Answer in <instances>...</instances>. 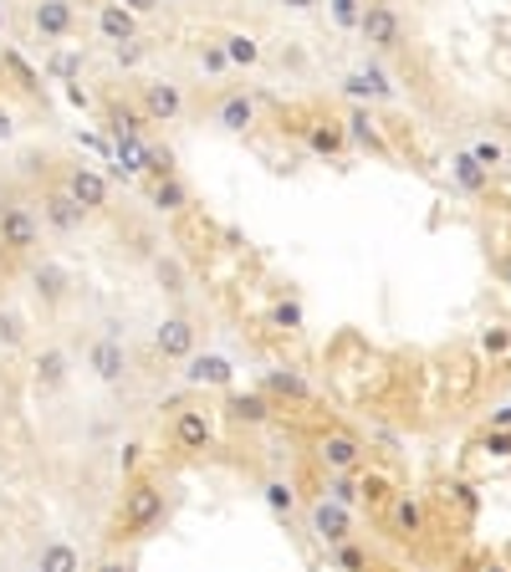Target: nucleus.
I'll return each mask as SVG.
<instances>
[{
	"label": "nucleus",
	"instance_id": "f257e3e1",
	"mask_svg": "<svg viewBox=\"0 0 511 572\" xmlns=\"http://www.w3.org/2000/svg\"><path fill=\"white\" fill-rule=\"evenodd\" d=\"M164 511H170V501H164V490L153 486V481H144V475L128 481L123 501H119V517H113V542H144L149 532H159Z\"/></svg>",
	"mask_w": 511,
	"mask_h": 572
},
{
	"label": "nucleus",
	"instance_id": "f03ea898",
	"mask_svg": "<svg viewBox=\"0 0 511 572\" xmlns=\"http://www.w3.org/2000/svg\"><path fill=\"white\" fill-rule=\"evenodd\" d=\"M26 297L41 318H57V312H67L72 297H77V271L67 261H57V256H32L26 261Z\"/></svg>",
	"mask_w": 511,
	"mask_h": 572
},
{
	"label": "nucleus",
	"instance_id": "7ed1b4c3",
	"mask_svg": "<svg viewBox=\"0 0 511 572\" xmlns=\"http://www.w3.org/2000/svg\"><path fill=\"white\" fill-rule=\"evenodd\" d=\"M41 220L26 200H0V261H16L26 266L36 251H41Z\"/></svg>",
	"mask_w": 511,
	"mask_h": 572
},
{
	"label": "nucleus",
	"instance_id": "20e7f679",
	"mask_svg": "<svg viewBox=\"0 0 511 572\" xmlns=\"http://www.w3.org/2000/svg\"><path fill=\"white\" fill-rule=\"evenodd\" d=\"M170 450L195 460V455L215 450V409L204 405H179L170 420Z\"/></svg>",
	"mask_w": 511,
	"mask_h": 572
},
{
	"label": "nucleus",
	"instance_id": "39448f33",
	"mask_svg": "<svg viewBox=\"0 0 511 572\" xmlns=\"http://www.w3.org/2000/svg\"><path fill=\"white\" fill-rule=\"evenodd\" d=\"M307 532L333 552V547H342V542L358 537V511L353 506H338L333 496H317V501L307 506Z\"/></svg>",
	"mask_w": 511,
	"mask_h": 572
},
{
	"label": "nucleus",
	"instance_id": "423d86ee",
	"mask_svg": "<svg viewBox=\"0 0 511 572\" xmlns=\"http://www.w3.org/2000/svg\"><path fill=\"white\" fill-rule=\"evenodd\" d=\"M87 373L108 388H123L134 378V363H128V343L119 333H98L87 343Z\"/></svg>",
	"mask_w": 511,
	"mask_h": 572
},
{
	"label": "nucleus",
	"instance_id": "0eeeda50",
	"mask_svg": "<svg viewBox=\"0 0 511 572\" xmlns=\"http://www.w3.org/2000/svg\"><path fill=\"white\" fill-rule=\"evenodd\" d=\"M312 460H317L327 475H353V471H363L369 450H363V439L348 435V430H323L317 445H312Z\"/></svg>",
	"mask_w": 511,
	"mask_h": 572
},
{
	"label": "nucleus",
	"instance_id": "6e6552de",
	"mask_svg": "<svg viewBox=\"0 0 511 572\" xmlns=\"http://www.w3.org/2000/svg\"><path fill=\"white\" fill-rule=\"evenodd\" d=\"M57 185L67 189L87 215H108V210H113V185H108V174H98L92 164H67Z\"/></svg>",
	"mask_w": 511,
	"mask_h": 572
},
{
	"label": "nucleus",
	"instance_id": "1a4fd4ad",
	"mask_svg": "<svg viewBox=\"0 0 511 572\" xmlns=\"http://www.w3.org/2000/svg\"><path fill=\"white\" fill-rule=\"evenodd\" d=\"M195 348H200V327H195V318H185V312H164L159 327H153V358H164V363L179 369Z\"/></svg>",
	"mask_w": 511,
	"mask_h": 572
},
{
	"label": "nucleus",
	"instance_id": "9d476101",
	"mask_svg": "<svg viewBox=\"0 0 511 572\" xmlns=\"http://www.w3.org/2000/svg\"><path fill=\"white\" fill-rule=\"evenodd\" d=\"M36 204H41V210H36V220H41V231H47V236H83L87 220H92L62 185L41 189V200H36Z\"/></svg>",
	"mask_w": 511,
	"mask_h": 572
},
{
	"label": "nucleus",
	"instance_id": "9b49d317",
	"mask_svg": "<svg viewBox=\"0 0 511 572\" xmlns=\"http://www.w3.org/2000/svg\"><path fill=\"white\" fill-rule=\"evenodd\" d=\"M185 87L174 83V77H149V83H138V113L144 123H179L185 119Z\"/></svg>",
	"mask_w": 511,
	"mask_h": 572
},
{
	"label": "nucleus",
	"instance_id": "f8f14e48",
	"mask_svg": "<svg viewBox=\"0 0 511 572\" xmlns=\"http://www.w3.org/2000/svg\"><path fill=\"white\" fill-rule=\"evenodd\" d=\"M358 36L374 51H399L404 47V16L394 11L389 0H369L363 16H358Z\"/></svg>",
	"mask_w": 511,
	"mask_h": 572
},
{
	"label": "nucleus",
	"instance_id": "ddd939ff",
	"mask_svg": "<svg viewBox=\"0 0 511 572\" xmlns=\"http://www.w3.org/2000/svg\"><path fill=\"white\" fill-rule=\"evenodd\" d=\"M67 384H72V353L62 343H41L32 358V388L41 399H51V394H62Z\"/></svg>",
	"mask_w": 511,
	"mask_h": 572
},
{
	"label": "nucleus",
	"instance_id": "4468645a",
	"mask_svg": "<svg viewBox=\"0 0 511 572\" xmlns=\"http://www.w3.org/2000/svg\"><path fill=\"white\" fill-rule=\"evenodd\" d=\"M425 501L420 496H409V490H394V501L384 506V532H389L394 542H420L425 537Z\"/></svg>",
	"mask_w": 511,
	"mask_h": 572
},
{
	"label": "nucleus",
	"instance_id": "2eb2a0df",
	"mask_svg": "<svg viewBox=\"0 0 511 572\" xmlns=\"http://www.w3.org/2000/svg\"><path fill=\"white\" fill-rule=\"evenodd\" d=\"M179 378H185L189 388H230L236 384V363L225 353H200V348H195V353L179 363Z\"/></svg>",
	"mask_w": 511,
	"mask_h": 572
},
{
	"label": "nucleus",
	"instance_id": "dca6fc26",
	"mask_svg": "<svg viewBox=\"0 0 511 572\" xmlns=\"http://www.w3.org/2000/svg\"><path fill=\"white\" fill-rule=\"evenodd\" d=\"M32 32L41 41H67L77 32V5L72 0H32Z\"/></svg>",
	"mask_w": 511,
	"mask_h": 572
},
{
	"label": "nucleus",
	"instance_id": "f3484780",
	"mask_svg": "<svg viewBox=\"0 0 511 572\" xmlns=\"http://www.w3.org/2000/svg\"><path fill=\"white\" fill-rule=\"evenodd\" d=\"M256 119H261V108H256L251 92H225L221 102H215V113H210V123L221 128V134H251Z\"/></svg>",
	"mask_w": 511,
	"mask_h": 572
},
{
	"label": "nucleus",
	"instance_id": "a211bd4d",
	"mask_svg": "<svg viewBox=\"0 0 511 572\" xmlns=\"http://www.w3.org/2000/svg\"><path fill=\"white\" fill-rule=\"evenodd\" d=\"M134 36H144V21L134 16V11H123L119 0H102L98 5V41L108 51L123 47V41H134Z\"/></svg>",
	"mask_w": 511,
	"mask_h": 572
},
{
	"label": "nucleus",
	"instance_id": "6ab92c4d",
	"mask_svg": "<svg viewBox=\"0 0 511 572\" xmlns=\"http://www.w3.org/2000/svg\"><path fill=\"white\" fill-rule=\"evenodd\" d=\"M225 414L236 424H266L272 420V394L266 388H246V394L225 388Z\"/></svg>",
	"mask_w": 511,
	"mask_h": 572
},
{
	"label": "nucleus",
	"instance_id": "aec40b11",
	"mask_svg": "<svg viewBox=\"0 0 511 572\" xmlns=\"http://www.w3.org/2000/svg\"><path fill=\"white\" fill-rule=\"evenodd\" d=\"M149 204L159 215H185L189 204H195V189L179 179V174H164V179H153L149 185Z\"/></svg>",
	"mask_w": 511,
	"mask_h": 572
},
{
	"label": "nucleus",
	"instance_id": "412c9836",
	"mask_svg": "<svg viewBox=\"0 0 511 572\" xmlns=\"http://www.w3.org/2000/svg\"><path fill=\"white\" fill-rule=\"evenodd\" d=\"M149 271H153V282H159L164 297H185V291H189V271H185V261H179L174 251H153Z\"/></svg>",
	"mask_w": 511,
	"mask_h": 572
},
{
	"label": "nucleus",
	"instance_id": "4be33fe9",
	"mask_svg": "<svg viewBox=\"0 0 511 572\" xmlns=\"http://www.w3.org/2000/svg\"><path fill=\"white\" fill-rule=\"evenodd\" d=\"M21 348H32V318L21 307L0 302V353H21Z\"/></svg>",
	"mask_w": 511,
	"mask_h": 572
},
{
	"label": "nucleus",
	"instance_id": "5701e85b",
	"mask_svg": "<svg viewBox=\"0 0 511 572\" xmlns=\"http://www.w3.org/2000/svg\"><path fill=\"white\" fill-rule=\"evenodd\" d=\"M342 149H348V134H342V123H333V119L307 123V153H317V159H338Z\"/></svg>",
	"mask_w": 511,
	"mask_h": 572
},
{
	"label": "nucleus",
	"instance_id": "b1692460",
	"mask_svg": "<svg viewBox=\"0 0 511 572\" xmlns=\"http://www.w3.org/2000/svg\"><path fill=\"white\" fill-rule=\"evenodd\" d=\"M221 47H225V57H230V72L261 67V36H256V32H225Z\"/></svg>",
	"mask_w": 511,
	"mask_h": 572
},
{
	"label": "nucleus",
	"instance_id": "393cba45",
	"mask_svg": "<svg viewBox=\"0 0 511 572\" xmlns=\"http://www.w3.org/2000/svg\"><path fill=\"white\" fill-rule=\"evenodd\" d=\"M36 572H83V552H77L72 542L51 537V542H41V552H36Z\"/></svg>",
	"mask_w": 511,
	"mask_h": 572
},
{
	"label": "nucleus",
	"instance_id": "a878e982",
	"mask_svg": "<svg viewBox=\"0 0 511 572\" xmlns=\"http://www.w3.org/2000/svg\"><path fill=\"white\" fill-rule=\"evenodd\" d=\"M195 67L215 83V77H230V57H225V47H221V36H200L195 41Z\"/></svg>",
	"mask_w": 511,
	"mask_h": 572
},
{
	"label": "nucleus",
	"instance_id": "bb28decb",
	"mask_svg": "<svg viewBox=\"0 0 511 572\" xmlns=\"http://www.w3.org/2000/svg\"><path fill=\"white\" fill-rule=\"evenodd\" d=\"M348 92H353V98H369V102H378V98H394V83L389 77H384V72L378 67H358V72H348Z\"/></svg>",
	"mask_w": 511,
	"mask_h": 572
},
{
	"label": "nucleus",
	"instance_id": "cd10ccee",
	"mask_svg": "<svg viewBox=\"0 0 511 572\" xmlns=\"http://www.w3.org/2000/svg\"><path fill=\"white\" fill-rule=\"evenodd\" d=\"M450 174H456V185L471 189V195H481V189L491 185V169L481 164L476 153H456V159H450Z\"/></svg>",
	"mask_w": 511,
	"mask_h": 572
},
{
	"label": "nucleus",
	"instance_id": "c85d7f7f",
	"mask_svg": "<svg viewBox=\"0 0 511 572\" xmlns=\"http://www.w3.org/2000/svg\"><path fill=\"white\" fill-rule=\"evenodd\" d=\"M358 501L369 506V511H384L394 501V481L378 471H358Z\"/></svg>",
	"mask_w": 511,
	"mask_h": 572
},
{
	"label": "nucleus",
	"instance_id": "c756f323",
	"mask_svg": "<svg viewBox=\"0 0 511 572\" xmlns=\"http://www.w3.org/2000/svg\"><path fill=\"white\" fill-rule=\"evenodd\" d=\"M266 394H282V399L307 405V399H312V384H307L297 369H276V373H266Z\"/></svg>",
	"mask_w": 511,
	"mask_h": 572
},
{
	"label": "nucleus",
	"instance_id": "7c9ffc66",
	"mask_svg": "<svg viewBox=\"0 0 511 572\" xmlns=\"http://www.w3.org/2000/svg\"><path fill=\"white\" fill-rule=\"evenodd\" d=\"M342 134L353 138V144H363V149L384 153V138H378L374 119H369V108H353V113H348V123H342Z\"/></svg>",
	"mask_w": 511,
	"mask_h": 572
},
{
	"label": "nucleus",
	"instance_id": "2f4dec72",
	"mask_svg": "<svg viewBox=\"0 0 511 572\" xmlns=\"http://www.w3.org/2000/svg\"><path fill=\"white\" fill-rule=\"evenodd\" d=\"M261 496H266V506H272L276 517H291V511H297V490H291V481H282V475H272V481L261 486Z\"/></svg>",
	"mask_w": 511,
	"mask_h": 572
},
{
	"label": "nucleus",
	"instance_id": "473e14b6",
	"mask_svg": "<svg viewBox=\"0 0 511 572\" xmlns=\"http://www.w3.org/2000/svg\"><path fill=\"white\" fill-rule=\"evenodd\" d=\"M333 568L338 572H369V552L358 547V537L342 542V547H333Z\"/></svg>",
	"mask_w": 511,
	"mask_h": 572
},
{
	"label": "nucleus",
	"instance_id": "72a5a7b5",
	"mask_svg": "<svg viewBox=\"0 0 511 572\" xmlns=\"http://www.w3.org/2000/svg\"><path fill=\"white\" fill-rule=\"evenodd\" d=\"M323 496H333L338 506H363V501H358V471L353 475H327Z\"/></svg>",
	"mask_w": 511,
	"mask_h": 572
},
{
	"label": "nucleus",
	"instance_id": "f704fd0d",
	"mask_svg": "<svg viewBox=\"0 0 511 572\" xmlns=\"http://www.w3.org/2000/svg\"><path fill=\"white\" fill-rule=\"evenodd\" d=\"M144 57H149V36H134V41H123V47H113V62H119L123 72L144 67Z\"/></svg>",
	"mask_w": 511,
	"mask_h": 572
},
{
	"label": "nucleus",
	"instance_id": "c9c22d12",
	"mask_svg": "<svg viewBox=\"0 0 511 572\" xmlns=\"http://www.w3.org/2000/svg\"><path fill=\"white\" fill-rule=\"evenodd\" d=\"M272 327H287V333H297V327H302V302H276L272 307Z\"/></svg>",
	"mask_w": 511,
	"mask_h": 572
},
{
	"label": "nucleus",
	"instance_id": "e433bc0d",
	"mask_svg": "<svg viewBox=\"0 0 511 572\" xmlns=\"http://www.w3.org/2000/svg\"><path fill=\"white\" fill-rule=\"evenodd\" d=\"M481 445H486V455L507 460V455H511V430H486V439H481Z\"/></svg>",
	"mask_w": 511,
	"mask_h": 572
},
{
	"label": "nucleus",
	"instance_id": "4c0bfd02",
	"mask_svg": "<svg viewBox=\"0 0 511 572\" xmlns=\"http://www.w3.org/2000/svg\"><path fill=\"white\" fill-rule=\"evenodd\" d=\"M0 62H5L11 72H16V77H21V87H32V92H36V83H41V77H36V72L26 67V62H21L16 51H0Z\"/></svg>",
	"mask_w": 511,
	"mask_h": 572
},
{
	"label": "nucleus",
	"instance_id": "58836bf2",
	"mask_svg": "<svg viewBox=\"0 0 511 572\" xmlns=\"http://www.w3.org/2000/svg\"><path fill=\"white\" fill-rule=\"evenodd\" d=\"M77 67H83V57H77V51H62V57H51V77H62V83H67V77H77Z\"/></svg>",
	"mask_w": 511,
	"mask_h": 572
},
{
	"label": "nucleus",
	"instance_id": "ea45409f",
	"mask_svg": "<svg viewBox=\"0 0 511 572\" xmlns=\"http://www.w3.org/2000/svg\"><path fill=\"white\" fill-rule=\"evenodd\" d=\"M123 11H134L138 21H149V16H159V11H164V0H119Z\"/></svg>",
	"mask_w": 511,
	"mask_h": 572
},
{
	"label": "nucleus",
	"instance_id": "a19ab883",
	"mask_svg": "<svg viewBox=\"0 0 511 572\" xmlns=\"http://www.w3.org/2000/svg\"><path fill=\"white\" fill-rule=\"evenodd\" d=\"M333 16H338L342 26H358V16H363V5H358V0H333Z\"/></svg>",
	"mask_w": 511,
	"mask_h": 572
},
{
	"label": "nucleus",
	"instance_id": "79ce46f5",
	"mask_svg": "<svg viewBox=\"0 0 511 572\" xmlns=\"http://www.w3.org/2000/svg\"><path fill=\"white\" fill-rule=\"evenodd\" d=\"M481 348H486V353H507V348H511V333H501V327H491V333L481 337Z\"/></svg>",
	"mask_w": 511,
	"mask_h": 572
},
{
	"label": "nucleus",
	"instance_id": "37998d69",
	"mask_svg": "<svg viewBox=\"0 0 511 572\" xmlns=\"http://www.w3.org/2000/svg\"><path fill=\"white\" fill-rule=\"evenodd\" d=\"M92 572H134V557H102Z\"/></svg>",
	"mask_w": 511,
	"mask_h": 572
},
{
	"label": "nucleus",
	"instance_id": "c03bdc74",
	"mask_svg": "<svg viewBox=\"0 0 511 572\" xmlns=\"http://www.w3.org/2000/svg\"><path fill=\"white\" fill-rule=\"evenodd\" d=\"M471 153H476V159H481L486 169H491V164H501V149H496V144H476Z\"/></svg>",
	"mask_w": 511,
	"mask_h": 572
},
{
	"label": "nucleus",
	"instance_id": "a18cd8bd",
	"mask_svg": "<svg viewBox=\"0 0 511 572\" xmlns=\"http://www.w3.org/2000/svg\"><path fill=\"white\" fill-rule=\"evenodd\" d=\"M471 572H511L507 562H501V557H476V568Z\"/></svg>",
	"mask_w": 511,
	"mask_h": 572
},
{
	"label": "nucleus",
	"instance_id": "49530a36",
	"mask_svg": "<svg viewBox=\"0 0 511 572\" xmlns=\"http://www.w3.org/2000/svg\"><path fill=\"white\" fill-rule=\"evenodd\" d=\"M11 138H16V119L0 108V144H11Z\"/></svg>",
	"mask_w": 511,
	"mask_h": 572
},
{
	"label": "nucleus",
	"instance_id": "de8ad7c7",
	"mask_svg": "<svg viewBox=\"0 0 511 572\" xmlns=\"http://www.w3.org/2000/svg\"><path fill=\"white\" fill-rule=\"evenodd\" d=\"M119 465H123V471H134V465H138V445H123V455H119Z\"/></svg>",
	"mask_w": 511,
	"mask_h": 572
},
{
	"label": "nucleus",
	"instance_id": "09e8293b",
	"mask_svg": "<svg viewBox=\"0 0 511 572\" xmlns=\"http://www.w3.org/2000/svg\"><path fill=\"white\" fill-rule=\"evenodd\" d=\"M491 430H511V405H507V409H496V414H491Z\"/></svg>",
	"mask_w": 511,
	"mask_h": 572
},
{
	"label": "nucleus",
	"instance_id": "8fccbe9b",
	"mask_svg": "<svg viewBox=\"0 0 511 572\" xmlns=\"http://www.w3.org/2000/svg\"><path fill=\"white\" fill-rule=\"evenodd\" d=\"M276 5H282V11H312L317 0H276Z\"/></svg>",
	"mask_w": 511,
	"mask_h": 572
},
{
	"label": "nucleus",
	"instance_id": "3c124183",
	"mask_svg": "<svg viewBox=\"0 0 511 572\" xmlns=\"http://www.w3.org/2000/svg\"><path fill=\"white\" fill-rule=\"evenodd\" d=\"M501 282H507V286H511V256H507V266H501Z\"/></svg>",
	"mask_w": 511,
	"mask_h": 572
},
{
	"label": "nucleus",
	"instance_id": "603ef678",
	"mask_svg": "<svg viewBox=\"0 0 511 572\" xmlns=\"http://www.w3.org/2000/svg\"><path fill=\"white\" fill-rule=\"evenodd\" d=\"M0 36H5V5H0Z\"/></svg>",
	"mask_w": 511,
	"mask_h": 572
}]
</instances>
